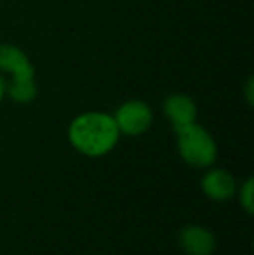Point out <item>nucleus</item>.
<instances>
[{"label": "nucleus", "mask_w": 254, "mask_h": 255, "mask_svg": "<svg viewBox=\"0 0 254 255\" xmlns=\"http://www.w3.org/2000/svg\"><path fill=\"white\" fill-rule=\"evenodd\" d=\"M120 132L113 115L105 111H84L68 125V141L71 148L84 156H105L117 146Z\"/></svg>", "instance_id": "f257e3e1"}, {"label": "nucleus", "mask_w": 254, "mask_h": 255, "mask_svg": "<svg viewBox=\"0 0 254 255\" xmlns=\"http://www.w3.org/2000/svg\"><path fill=\"white\" fill-rule=\"evenodd\" d=\"M246 98H248L249 104H253V78H249L246 84Z\"/></svg>", "instance_id": "9d476101"}, {"label": "nucleus", "mask_w": 254, "mask_h": 255, "mask_svg": "<svg viewBox=\"0 0 254 255\" xmlns=\"http://www.w3.org/2000/svg\"><path fill=\"white\" fill-rule=\"evenodd\" d=\"M3 98H5V78L0 73V104H2Z\"/></svg>", "instance_id": "9b49d317"}, {"label": "nucleus", "mask_w": 254, "mask_h": 255, "mask_svg": "<svg viewBox=\"0 0 254 255\" xmlns=\"http://www.w3.org/2000/svg\"><path fill=\"white\" fill-rule=\"evenodd\" d=\"M162 113L174 128L197 122L199 108H197V103L193 101V98H190L188 94L176 92V94H171L164 99Z\"/></svg>", "instance_id": "423d86ee"}, {"label": "nucleus", "mask_w": 254, "mask_h": 255, "mask_svg": "<svg viewBox=\"0 0 254 255\" xmlns=\"http://www.w3.org/2000/svg\"><path fill=\"white\" fill-rule=\"evenodd\" d=\"M113 120L117 124L120 135L138 137L148 132L153 124V110L148 103L141 99H129L122 103L113 113Z\"/></svg>", "instance_id": "7ed1b4c3"}, {"label": "nucleus", "mask_w": 254, "mask_h": 255, "mask_svg": "<svg viewBox=\"0 0 254 255\" xmlns=\"http://www.w3.org/2000/svg\"><path fill=\"white\" fill-rule=\"evenodd\" d=\"M202 193L213 202H227L237 193V181L234 174L225 168H211L200 181Z\"/></svg>", "instance_id": "20e7f679"}, {"label": "nucleus", "mask_w": 254, "mask_h": 255, "mask_svg": "<svg viewBox=\"0 0 254 255\" xmlns=\"http://www.w3.org/2000/svg\"><path fill=\"white\" fill-rule=\"evenodd\" d=\"M38 85L35 77L5 80V96L16 104H30L37 99Z\"/></svg>", "instance_id": "6e6552de"}, {"label": "nucleus", "mask_w": 254, "mask_h": 255, "mask_svg": "<svg viewBox=\"0 0 254 255\" xmlns=\"http://www.w3.org/2000/svg\"><path fill=\"white\" fill-rule=\"evenodd\" d=\"M0 71L9 78L35 77V68L23 49L12 44L0 45Z\"/></svg>", "instance_id": "0eeeda50"}, {"label": "nucleus", "mask_w": 254, "mask_h": 255, "mask_svg": "<svg viewBox=\"0 0 254 255\" xmlns=\"http://www.w3.org/2000/svg\"><path fill=\"white\" fill-rule=\"evenodd\" d=\"M180 249L187 255H213L216 250V236L204 226L190 224L181 228L178 235Z\"/></svg>", "instance_id": "39448f33"}, {"label": "nucleus", "mask_w": 254, "mask_h": 255, "mask_svg": "<svg viewBox=\"0 0 254 255\" xmlns=\"http://www.w3.org/2000/svg\"><path fill=\"white\" fill-rule=\"evenodd\" d=\"M239 202H241V207L246 210V214H253V179H248L241 188Z\"/></svg>", "instance_id": "1a4fd4ad"}, {"label": "nucleus", "mask_w": 254, "mask_h": 255, "mask_svg": "<svg viewBox=\"0 0 254 255\" xmlns=\"http://www.w3.org/2000/svg\"><path fill=\"white\" fill-rule=\"evenodd\" d=\"M176 146L181 160L193 168H209L218 158V144L213 134L197 122L174 127Z\"/></svg>", "instance_id": "f03ea898"}]
</instances>
